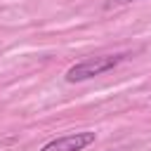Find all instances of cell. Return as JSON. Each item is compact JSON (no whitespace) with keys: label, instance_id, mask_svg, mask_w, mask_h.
Returning <instances> with one entry per match:
<instances>
[{"label":"cell","instance_id":"6da1fadb","mask_svg":"<svg viewBox=\"0 0 151 151\" xmlns=\"http://www.w3.org/2000/svg\"><path fill=\"white\" fill-rule=\"evenodd\" d=\"M127 59L125 52H118V54H101V57H87L78 64H73L68 71H66V83H83V80H90L94 76H101L106 71H113L118 64H123Z\"/></svg>","mask_w":151,"mask_h":151},{"label":"cell","instance_id":"7a4b0ae2","mask_svg":"<svg viewBox=\"0 0 151 151\" xmlns=\"http://www.w3.org/2000/svg\"><path fill=\"white\" fill-rule=\"evenodd\" d=\"M94 139H97V134L90 132V130L71 132V134H64V137H57V139L42 144L40 151H83L90 144H94Z\"/></svg>","mask_w":151,"mask_h":151},{"label":"cell","instance_id":"3957f363","mask_svg":"<svg viewBox=\"0 0 151 151\" xmlns=\"http://www.w3.org/2000/svg\"><path fill=\"white\" fill-rule=\"evenodd\" d=\"M118 5H127V2H134V0H116Z\"/></svg>","mask_w":151,"mask_h":151}]
</instances>
